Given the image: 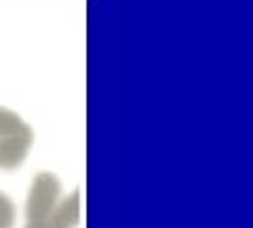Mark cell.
<instances>
[{"instance_id": "cell-1", "label": "cell", "mask_w": 253, "mask_h": 228, "mask_svg": "<svg viewBox=\"0 0 253 228\" xmlns=\"http://www.w3.org/2000/svg\"><path fill=\"white\" fill-rule=\"evenodd\" d=\"M34 131L19 114L0 106V169L13 171L26 161Z\"/></svg>"}, {"instance_id": "cell-4", "label": "cell", "mask_w": 253, "mask_h": 228, "mask_svg": "<svg viewBox=\"0 0 253 228\" xmlns=\"http://www.w3.org/2000/svg\"><path fill=\"white\" fill-rule=\"evenodd\" d=\"M15 224V207L4 192H0V228H13Z\"/></svg>"}, {"instance_id": "cell-3", "label": "cell", "mask_w": 253, "mask_h": 228, "mask_svg": "<svg viewBox=\"0 0 253 228\" xmlns=\"http://www.w3.org/2000/svg\"><path fill=\"white\" fill-rule=\"evenodd\" d=\"M78 222H81V192L74 190L66 199H59L49 228H76Z\"/></svg>"}, {"instance_id": "cell-2", "label": "cell", "mask_w": 253, "mask_h": 228, "mask_svg": "<svg viewBox=\"0 0 253 228\" xmlns=\"http://www.w3.org/2000/svg\"><path fill=\"white\" fill-rule=\"evenodd\" d=\"M61 199V184L53 174H38L30 188L26 203V226L23 228H49L51 216Z\"/></svg>"}]
</instances>
